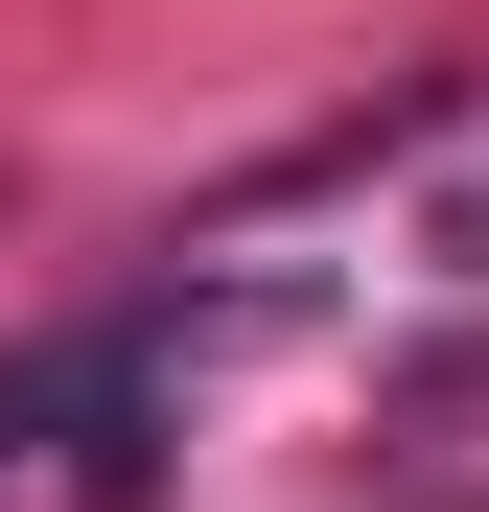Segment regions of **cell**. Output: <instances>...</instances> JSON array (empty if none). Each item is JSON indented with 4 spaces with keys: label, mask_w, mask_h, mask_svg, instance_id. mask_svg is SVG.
<instances>
[{
    "label": "cell",
    "mask_w": 489,
    "mask_h": 512,
    "mask_svg": "<svg viewBox=\"0 0 489 512\" xmlns=\"http://www.w3.org/2000/svg\"><path fill=\"white\" fill-rule=\"evenodd\" d=\"M94 419H140V326H94V350H24V373H0V489H24V443H94Z\"/></svg>",
    "instance_id": "6da1fadb"
},
{
    "label": "cell",
    "mask_w": 489,
    "mask_h": 512,
    "mask_svg": "<svg viewBox=\"0 0 489 512\" xmlns=\"http://www.w3.org/2000/svg\"><path fill=\"white\" fill-rule=\"evenodd\" d=\"M443 256H466V280H489V187H443Z\"/></svg>",
    "instance_id": "7a4b0ae2"
}]
</instances>
